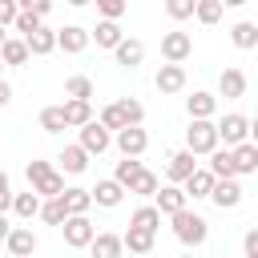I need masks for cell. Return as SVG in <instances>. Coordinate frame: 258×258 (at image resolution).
<instances>
[{
  "label": "cell",
  "mask_w": 258,
  "mask_h": 258,
  "mask_svg": "<svg viewBox=\"0 0 258 258\" xmlns=\"http://www.w3.org/2000/svg\"><path fill=\"white\" fill-rule=\"evenodd\" d=\"M141 121H145V109H141V101H133V97H117V101H109V105L97 113V125L109 129V133L133 129V125H141Z\"/></svg>",
  "instance_id": "1"
},
{
  "label": "cell",
  "mask_w": 258,
  "mask_h": 258,
  "mask_svg": "<svg viewBox=\"0 0 258 258\" xmlns=\"http://www.w3.org/2000/svg\"><path fill=\"white\" fill-rule=\"evenodd\" d=\"M24 177H28L32 194H36L40 202H48V198H60V194H64V173H56V165H52V161H28V165H24Z\"/></svg>",
  "instance_id": "2"
},
{
  "label": "cell",
  "mask_w": 258,
  "mask_h": 258,
  "mask_svg": "<svg viewBox=\"0 0 258 258\" xmlns=\"http://www.w3.org/2000/svg\"><path fill=\"white\" fill-rule=\"evenodd\" d=\"M169 230H173V238H177L185 250H198V246L210 238V222H206L198 210H189V206H185L181 214L169 218Z\"/></svg>",
  "instance_id": "3"
},
{
  "label": "cell",
  "mask_w": 258,
  "mask_h": 258,
  "mask_svg": "<svg viewBox=\"0 0 258 258\" xmlns=\"http://www.w3.org/2000/svg\"><path fill=\"white\" fill-rule=\"evenodd\" d=\"M214 133H218V145L226 141V149H234V145H242V141H250V117L246 113H226L222 121H214Z\"/></svg>",
  "instance_id": "4"
},
{
  "label": "cell",
  "mask_w": 258,
  "mask_h": 258,
  "mask_svg": "<svg viewBox=\"0 0 258 258\" xmlns=\"http://www.w3.org/2000/svg\"><path fill=\"white\" fill-rule=\"evenodd\" d=\"M60 234H64V246L69 250H89V242L97 238V226H93L89 214H69L64 226H60Z\"/></svg>",
  "instance_id": "5"
},
{
  "label": "cell",
  "mask_w": 258,
  "mask_h": 258,
  "mask_svg": "<svg viewBox=\"0 0 258 258\" xmlns=\"http://www.w3.org/2000/svg\"><path fill=\"white\" fill-rule=\"evenodd\" d=\"M185 149L194 157H210L218 149V133H214V121H189L185 129Z\"/></svg>",
  "instance_id": "6"
},
{
  "label": "cell",
  "mask_w": 258,
  "mask_h": 258,
  "mask_svg": "<svg viewBox=\"0 0 258 258\" xmlns=\"http://www.w3.org/2000/svg\"><path fill=\"white\" fill-rule=\"evenodd\" d=\"M189 56H194V36H189V32L173 28V32L161 36V60H165V64H185Z\"/></svg>",
  "instance_id": "7"
},
{
  "label": "cell",
  "mask_w": 258,
  "mask_h": 258,
  "mask_svg": "<svg viewBox=\"0 0 258 258\" xmlns=\"http://www.w3.org/2000/svg\"><path fill=\"white\" fill-rule=\"evenodd\" d=\"M4 246H8V258H32L36 246H40V238H36L32 226H12L8 238H4Z\"/></svg>",
  "instance_id": "8"
},
{
  "label": "cell",
  "mask_w": 258,
  "mask_h": 258,
  "mask_svg": "<svg viewBox=\"0 0 258 258\" xmlns=\"http://www.w3.org/2000/svg\"><path fill=\"white\" fill-rule=\"evenodd\" d=\"M153 85H157V93H161V97H173V93H185L189 73H185V64H161V69H157V77H153Z\"/></svg>",
  "instance_id": "9"
},
{
  "label": "cell",
  "mask_w": 258,
  "mask_h": 258,
  "mask_svg": "<svg viewBox=\"0 0 258 258\" xmlns=\"http://www.w3.org/2000/svg\"><path fill=\"white\" fill-rule=\"evenodd\" d=\"M77 133H81V137H77V145H81L89 157H101V153L113 145V133H109V129H101V125H97V117H93L85 129H77Z\"/></svg>",
  "instance_id": "10"
},
{
  "label": "cell",
  "mask_w": 258,
  "mask_h": 258,
  "mask_svg": "<svg viewBox=\"0 0 258 258\" xmlns=\"http://www.w3.org/2000/svg\"><path fill=\"white\" fill-rule=\"evenodd\" d=\"M113 145L121 149V157H141L145 149H149V133L141 129V125H133V129H121V133H113Z\"/></svg>",
  "instance_id": "11"
},
{
  "label": "cell",
  "mask_w": 258,
  "mask_h": 258,
  "mask_svg": "<svg viewBox=\"0 0 258 258\" xmlns=\"http://www.w3.org/2000/svg\"><path fill=\"white\" fill-rule=\"evenodd\" d=\"M194 169H198V157H194L189 149L169 153V157H165V185H181V181H185Z\"/></svg>",
  "instance_id": "12"
},
{
  "label": "cell",
  "mask_w": 258,
  "mask_h": 258,
  "mask_svg": "<svg viewBox=\"0 0 258 258\" xmlns=\"http://www.w3.org/2000/svg\"><path fill=\"white\" fill-rule=\"evenodd\" d=\"M161 218H173V214H181L189 202H185V194H181V185H157V194H153V202H149Z\"/></svg>",
  "instance_id": "13"
},
{
  "label": "cell",
  "mask_w": 258,
  "mask_h": 258,
  "mask_svg": "<svg viewBox=\"0 0 258 258\" xmlns=\"http://www.w3.org/2000/svg\"><path fill=\"white\" fill-rule=\"evenodd\" d=\"M242 198H246V189H242V181H238V177L214 181V189H210V202H214L218 210H234V206H242Z\"/></svg>",
  "instance_id": "14"
},
{
  "label": "cell",
  "mask_w": 258,
  "mask_h": 258,
  "mask_svg": "<svg viewBox=\"0 0 258 258\" xmlns=\"http://www.w3.org/2000/svg\"><path fill=\"white\" fill-rule=\"evenodd\" d=\"M230 165H234V177H250L258 173V145L254 141H242L230 149Z\"/></svg>",
  "instance_id": "15"
},
{
  "label": "cell",
  "mask_w": 258,
  "mask_h": 258,
  "mask_svg": "<svg viewBox=\"0 0 258 258\" xmlns=\"http://www.w3.org/2000/svg\"><path fill=\"white\" fill-rule=\"evenodd\" d=\"M89 202H93V206H101V210H117V206L125 202V189H121L113 177H101V181L89 189Z\"/></svg>",
  "instance_id": "16"
},
{
  "label": "cell",
  "mask_w": 258,
  "mask_h": 258,
  "mask_svg": "<svg viewBox=\"0 0 258 258\" xmlns=\"http://www.w3.org/2000/svg\"><path fill=\"white\" fill-rule=\"evenodd\" d=\"M56 48L69 52V56L85 52V48H89V28H81V24H64V28H56Z\"/></svg>",
  "instance_id": "17"
},
{
  "label": "cell",
  "mask_w": 258,
  "mask_h": 258,
  "mask_svg": "<svg viewBox=\"0 0 258 258\" xmlns=\"http://www.w3.org/2000/svg\"><path fill=\"white\" fill-rule=\"evenodd\" d=\"M185 113H189V121H214L218 97L206 93V89H194V97H185Z\"/></svg>",
  "instance_id": "18"
},
{
  "label": "cell",
  "mask_w": 258,
  "mask_h": 258,
  "mask_svg": "<svg viewBox=\"0 0 258 258\" xmlns=\"http://www.w3.org/2000/svg\"><path fill=\"white\" fill-rule=\"evenodd\" d=\"M246 73L242 69H222V77H218V97H226V101H238V97H246Z\"/></svg>",
  "instance_id": "19"
},
{
  "label": "cell",
  "mask_w": 258,
  "mask_h": 258,
  "mask_svg": "<svg viewBox=\"0 0 258 258\" xmlns=\"http://www.w3.org/2000/svg\"><path fill=\"white\" fill-rule=\"evenodd\" d=\"M157 185H161V181H157V173H153V169H145V165H137V169H133V177H129L121 189H125V194H137V198H153V194H157Z\"/></svg>",
  "instance_id": "20"
},
{
  "label": "cell",
  "mask_w": 258,
  "mask_h": 258,
  "mask_svg": "<svg viewBox=\"0 0 258 258\" xmlns=\"http://www.w3.org/2000/svg\"><path fill=\"white\" fill-rule=\"evenodd\" d=\"M210 189H214V177L206 173V165H198L185 181H181V194H185V202H202V198H210Z\"/></svg>",
  "instance_id": "21"
},
{
  "label": "cell",
  "mask_w": 258,
  "mask_h": 258,
  "mask_svg": "<svg viewBox=\"0 0 258 258\" xmlns=\"http://www.w3.org/2000/svg\"><path fill=\"white\" fill-rule=\"evenodd\" d=\"M89 254H93V258H125L121 234H113V230H101V234L89 242Z\"/></svg>",
  "instance_id": "22"
},
{
  "label": "cell",
  "mask_w": 258,
  "mask_h": 258,
  "mask_svg": "<svg viewBox=\"0 0 258 258\" xmlns=\"http://www.w3.org/2000/svg\"><path fill=\"white\" fill-rule=\"evenodd\" d=\"M89 169V153L81 145H64L56 153V173H85Z\"/></svg>",
  "instance_id": "23"
},
{
  "label": "cell",
  "mask_w": 258,
  "mask_h": 258,
  "mask_svg": "<svg viewBox=\"0 0 258 258\" xmlns=\"http://www.w3.org/2000/svg\"><path fill=\"white\" fill-rule=\"evenodd\" d=\"M89 40H97V48H117L121 40H125V32H121V24L117 20H97V28L89 32Z\"/></svg>",
  "instance_id": "24"
},
{
  "label": "cell",
  "mask_w": 258,
  "mask_h": 258,
  "mask_svg": "<svg viewBox=\"0 0 258 258\" xmlns=\"http://www.w3.org/2000/svg\"><path fill=\"white\" fill-rule=\"evenodd\" d=\"M24 48H28V56H48V52H56V28H36L32 36H24Z\"/></svg>",
  "instance_id": "25"
},
{
  "label": "cell",
  "mask_w": 258,
  "mask_h": 258,
  "mask_svg": "<svg viewBox=\"0 0 258 258\" xmlns=\"http://www.w3.org/2000/svg\"><path fill=\"white\" fill-rule=\"evenodd\" d=\"M113 56H117V64H121V69H137V64L145 60V44H141L137 36H125V40L113 48Z\"/></svg>",
  "instance_id": "26"
},
{
  "label": "cell",
  "mask_w": 258,
  "mask_h": 258,
  "mask_svg": "<svg viewBox=\"0 0 258 258\" xmlns=\"http://www.w3.org/2000/svg\"><path fill=\"white\" fill-rule=\"evenodd\" d=\"M60 113H64V129H85L93 121V101H64Z\"/></svg>",
  "instance_id": "27"
},
{
  "label": "cell",
  "mask_w": 258,
  "mask_h": 258,
  "mask_svg": "<svg viewBox=\"0 0 258 258\" xmlns=\"http://www.w3.org/2000/svg\"><path fill=\"white\" fill-rule=\"evenodd\" d=\"M121 246H125L129 254H137V258H149V254H153V246H157V234H145V230H125V234H121Z\"/></svg>",
  "instance_id": "28"
},
{
  "label": "cell",
  "mask_w": 258,
  "mask_h": 258,
  "mask_svg": "<svg viewBox=\"0 0 258 258\" xmlns=\"http://www.w3.org/2000/svg\"><path fill=\"white\" fill-rule=\"evenodd\" d=\"M129 230H145V234H157L161 230V214L145 202V206H137L133 214H129Z\"/></svg>",
  "instance_id": "29"
},
{
  "label": "cell",
  "mask_w": 258,
  "mask_h": 258,
  "mask_svg": "<svg viewBox=\"0 0 258 258\" xmlns=\"http://www.w3.org/2000/svg\"><path fill=\"white\" fill-rule=\"evenodd\" d=\"M0 64H12V69H24V64H28V48H24L20 36H8V40L0 44Z\"/></svg>",
  "instance_id": "30"
},
{
  "label": "cell",
  "mask_w": 258,
  "mask_h": 258,
  "mask_svg": "<svg viewBox=\"0 0 258 258\" xmlns=\"http://www.w3.org/2000/svg\"><path fill=\"white\" fill-rule=\"evenodd\" d=\"M93 77H85V73H73L69 81H64V101H93Z\"/></svg>",
  "instance_id": "31"
},
{
  "label": "cell",
  "mask_w": 258,
  "mask_h": 258,
  "mask_svg": "<svg viewBox=\"0 0 258 258\" xmlns=\"http://www.w3.org/2000/svg\"><path fill=\"white\" fill-rule=\"evenodd\" d=\"M8 210H12L20 222H32V218L40 214V198H36L32 189H28V194H12V206H8Z\"/></svg>",
  "instance_id": "32"
},
{
  "label": "cell",
  "mask_w": 258,
  "mask_h": 258,
  "mask_svg": "<svg viewBox=\"0 0 258 258\" xmlns=\"http://www.w3.org/2000/svg\"><path fill=\"white\" fill-rule=\"evenodd\" d=\"M230 40H234V48H258V24H250V20H238L234 28H230Z\"/></svg>",
  "instance_id": "33"
},
{
  "label": "cell",
  "mask_w": 258,
  "mask_h": 258,
  "mask_svg": "<svg viewBox=\"0 0 258 258\" xmlns=\"http://www.w3.org/2000/svg\"><path fill=\"white\" fill-rule=\"evenodd\" d=\"M206 173L214 177V181H226V177H234V165H230V149H214L210 153V165H206Z\"/></svg>",
  "instance_id": "34"
},
{
  "label": "cell",
  "mask_w": 258,
  "mask_h": 258,
  "mask_svg": "<svg viewBox=\"0 0 258 258\" xmlns=\"http://www.w3.org/2000/svg\"><path fill=\"white\" fill-rule=\"evenodd\" d=\"M60 202H64V210H69V214H89V210H93V202H89V189H81V185H64Z\"/></svg>",
  "instance_id": "35"
},
{
  "label": "cell",
  "mask_w": 258,
  "mask_h": 258,
  "mask_svg": "<svg viewBox=\"0 0 258 258\" xmlns=\"http://www.w3.org/2000/svg\"><path fill=\"white\" fill-rule=\"evenodd\" d=\"M222 12H226L222 0H194V20H198V24H218Z\"/></svg>",
  "instance_id": "36"
},
{
  "label": "cell",
  "mask_w": 258,
  "mask_h": 258,
  "mask_svg": "<svg viewBox=\"0 0 258 258\" xmlns=\"http://www.w3.org/2000/svg\"><path fill=\"white\" fill-rule=\"evenodd\" d=\"M40 222H48V226H64V218H69V210H64V202L60 198H48V202H40V214H36Z\"/></svg>",
  "instance_id": "37"
},
{
  "label": "cell",
  "mask_w": 258,
  "mask_h": 258,
  "mask_svg": "<svg viewBox=\"0 0 258 258\" xmlns=\"http://www.w3.org/2000/svg\"><path fill=\"white\" fill-rule=\"evenodd\" d=\"M40 129H44V133H64V113H60V105H44V109H40Z\"/></svg>",
  "instance_id": "38"
},
{
  "label": "cell",
  "mask_w": 258,
  "mask_h": 258,
  "mask_svg": "<svg viewBox=\"0 0 258 258\" xmlns=\"http://www.w3.org/2000/svg\"><path fill=\"white\" fill-rule=\"evenodd\" d=\"M40 24H44V20H40L36 12H16V20H12V28L20 32V40H24V36H32V32H36Z\"/></svg>",
  "instance_id": "39"
},
{
  "label": "cell",
  "mask_w": 258,
  "mask_h": 258,
  "mask_svg": "<svg viewBox=\"0 0 258 258\" xmlns=\"http://www.w3.org/2000/svg\"><path fill=\"white\" fill-rule=\"evenodd\" d=\"M125 0H97V12H101V20H117L121 24V16H125Z\"/></svg>",
  "instance_id": "40"
},
{
  "label": "cell",
  "mask_w": 258,
  "mask_h": 258,
  "mask_svg": "<svg viewBox=\"0 0 258 258\" xmlns=\"http://www.w3.org/2000/svg\"><path fill=\"white\" fill-rule=\"evenodd\" d=\"M165 12L173 20H189L194 16V0H165Z\"/></svg>",
  "instance_id": "41"
},
{
  "label": "cell",
  "mask_w": 258,
  "mask_h": 258,
  "mask_svg": "<svg viewBox=\"0 0 258 258\" xmlns=\"http://www.w3.org/2000/svg\"><path fill=\"white\" fill-rule=\"evenodd\" d=\"M8 206H12V181H8V173L0 169V214H8Z\"/></svg>",
  "instance_id": "42"
},
{
  "label": "cell",
  "mask_w": 258,
  "mask_h": 258,
  "mask_svg": "<svg viewBox=\"0 0 258 258\" xmlns=\"http://www.w3.org/2000/svg\"><path fill=\"white\" fill-rule=\"evenodd\" d=\"M16 12H20L16 0H0V28H8V24L16 20Z\"/></svg>",
  "instance_id": "43"
},
{
  "label": "cell",
  "mask_w": 258,
  "mask_h": 258,
  "mask_svg": "<svg viewBox=\"0 0 258 258\" xmlns=\"http://www.w3.org/2000/svg\"><path fill=\"white\" fill-rule=\"evenodd\" d=\"M8 101H12V85H8V81H4V77H0V109H4V105H8Z\"/></svg>",
  "instance_id": "44"
},
{
  "label": "cell",
  "mask_w": 258,
  "mask_h": 258,
  "mask_svg": "<svg viewBox=\"0 0 258 258\" xmlns=\"http://www.w3.org/2000/svg\"><path fill=\"white\" fill-rule=\"evenodd\" d=\"M8 230H12V222H8V214H0V242L8 238Z\"/></svg>",
  "instance_id": "45"
},
{
  "label": "cell",
  "mask_w": 258,
  "mask_h": 258,
  "mask_svg": "<svg viewBox=\"0 0 258 258\" xmlns=\"http://www.w3.org/2000/svg\"><path fill=\"white\" fill-rule=\"evenodd\" d=\"M4 40H8V32H4V28H0V44H4Z\"/></svg>",
  "instance_id": "46"
},
{
  "label": "cell",
  "mask_w": 258,
  "mask_h": 258,
  "mask_svg": "<svg viewBox=\"0 0 258 258\" xmlns=\"http://www.w3.org/2000/svg\"><path fill=\"white\" fill-rule=\"evenodd\" d=\"M181 258H194V254H181Z\"/></svg>",
  "instance_id": "47"
},
{
  "label": "cell",
  "mask_w": 258,
  "mask_h": 258,
  "mask_svg": "<svg viewBox=\"0 0 258 258\" xmlns=\"http://www.w3.org/2000/svg\"><path fill=\"white\" fill-rule=\"evenodd\" d=\"M0 69H4V64H0Z\"/></svg>",
  "instance_id": "48"
}]
</instances>
